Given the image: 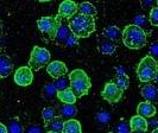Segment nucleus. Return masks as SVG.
I'll return each instance as SVG.
<instances>
[{
  "instance_id": "obj_19",
  "label": "nucleus",
  "mask_w": 158,
  "mask_h": 133,
  "mask_svg": "<svg viewBox=\"0 0 158 133\" xmlns=\"http://www.w3.org/2000/svg\"><path fill=\"white\" fill-rule=\"evenodd\" d=\"M64 127V121L63 118L56 117L55 119H52L51 121H49L45 124V128L48 130V132H57L62 133Z\"/></svg>"
},
{
  "instance_id": "obj_36",
  "label": "nucleus",
  "mask_w": 158,
  "mask_h": 133,
  "mask_svg": "<svg viewBox=\"0 0 158 133\" xmlns=\"http://www.w3.org/2000/svg\"><path fill=\"white\" fill-rule=\"evenodd\" d=\"M0 133H8L7 127L4 125V124H0Z\"/></svg>"
},
{
  "instance_id": "obj_4",
  "label": "nucleus",
  "mask_w": 158,
  "mask_h": 133,
  "mask_svg": "<svg viewBox=\"0 0 158 133\" xmlns=\"http://www.w3.org/2000/svg\"><path fill=\"white\" fill-rule=\"evenodd\" d=\"M158 73V64L152 56L148 55L143 57L137 67V76L140 82L148 83L151 80H155Z\"/></svg>"
},
{
  "instance_id": "obj_32",
  "label": "nucleus",
  "mask_w": 158,
  "mask_h": 133,
  "mask_svg": "<svg viewBox=\"0 0 158 133\" xmlns=\"http://www.w3.org/2000/svg\"><path fill=\"white\" fill-rule=\"evenodd\" d=\"M146 24V18L144 16H142V15H139V16H135V25H137V26H139V27H142Z\"/></svg>"
},
{
  "instance_id": "obj_8",
  "label": "nucleus",
  "mask_w": 158,
  "mask_h": 133,
  "mask_svg": "<svg viewBox=\"0 0 158 133\" xmlns=\"http://www.w3.org/2000/svg\"><path fill=\"white\" fill-rule=\"evenodd\" d=\"M33 81V74L32 69L27 65H24L18 68L15 73V82L20 87H27L30 86Z\"/></svg>"
},
{
  "instance_id": "obj_12",
  "label": "nucleus",
  "mask_w": 158,
  "mask_h": 133,
  "mask_svg": "<svg viewBox=\"0 0 158 133\" xmlns=\"http://www.w3.org/2000/svg\"><path fill=\"white\" fill-rule=\"evenodd\" d=\"M71 35H73V32H71L69 25L62 24L61 27L58 29L57 35H56V37H55L56 44H58V45H61V47H67V43H68V40H69Z\"/></svg>"
},
{
  "instance_id": "obj_23",
  "label": "nucleus",
  "mask_w": 158,
  "mask_h": 133,
  "mask_svg": "<svg viewBox=\"0 0 158 133\" xmlns=\"http://www.w3.org/2000/svg\"><path fill=\"white\" fill-rule=\"evenodd\" d=\"M79 12L80 15H85V16H90V17H95L96 13H98V11H96L94 5H92L88 1H85V2H81L80 4Z\"/></svg>"
},
{
  "instance_id": "obj_34",
  "label": "nucleus",
  "mask_w": 158,
  "mask_h": 133,
  "mask_svg": "<svg viewBox=\"0 0 158 133\" xmlns=\"http://www.w3.org/2000/svg\"><path fill=\"white\" fill-rule=\"evenodd\" d=\"M155 2H157V0H140V4L144 8H150Z\"/></svg>"
},
{
  "instance_id": "obj_28",
  "label": "nucleus",
  "mask_w": 158,
  "mask_h": 133,
  "mask_svg": "<svg viewBox=\"0 0 158 133\" xmlns=\"http://www.w3.org/2000/svg\"><path fill=\"white\" fill-rule=\"evenodd\" d=\"M117 87H118L120 90H123V92H125L128 86H130V78L127 75H123V76H118L117 80H115V82H114Z\"/></svg>"
},
{
  "instance_id": "obj_18",
  "label": "nucleus",
  "mask_w": 158,
  "mask_h": 133,
  "mask_svg": "<svg viewBox=\"0 0 158 133\" xmlns=\"http://www.w3.org/2000/svg\"><path fill=\"white\" fill-rule=\"evenodd\" d=\"M60 114H61V118L70 120V119H74V117L77 114V108L75 105L64 103L60 107Z\"/></svg>"
},
{
  "instance_id": "obj_10",
  "label": "nucleus",
  "mask_w": 158,
  "mask_h": 133,
  "mask_svg": "<svg viewBox=\"0 0 158 133\" xmlns=\"http://www.w3.org/2000/svg\"><path fill=\"white\" fill-rule=\"evenodd\" d=\"M47 71L51 77L57 80V78L63 77L67 75L68 68H67L65 63L61 62V61H54V62H50L48 64Z\"/></svg>"
},
{
  "instance_id": "obj_24",
  "label": "nucleus",
  "mask_w": 158,
  "mask_h": 133,
  "mask_svg": "<svg viewBox=\"0 0 158 133\" xmlns=\"http://www.w3.org/2000/svg\"><path fill=\"white\" fill-rule=\"evenodd\" d=\"M24 128L25 127L18 118H12L8 121V133H24Z\"/></svg>"
},
{
  "instance_id": "obj_15",
  "label": "nucleus",
  "mask_w": 158,
  "mask_h": 133,
  "mask_svg": "<svg viewBox=\"0 0 158 133\" xmlns=\"http://www.w3.org/2000/svg\"><path fill=\"white\" fill-rule=\"evenodd\" d=\"M130 127H131V131H144V132H146L148 127H149V123L146 121L145 118L137 114V115L131 118Z\"/></svg>"
},
{
  "instance_id": "obj_9",
  "label": "nucleus",
  "mask_w": 158,
  "mask_h": 133,
  "mask_svg": "<svg viewBox=\"0 0 158 133\" xmlns=\"http://www.w3.org/2000/svg\"><path fill=\"white\" fill-rule=\"evenodd\" d=\"M79 11V5L73 0H64L58 6V16L64 19H71Z\"/></svg>"
},
{
  "instance_id": "obj_37",
  "label": "nucleus",
  "mask_w": 158,
  "mask_h": 133,
  "mask_svg": "<svg viewBox=\"0 0 158 133\" xmlns=\"http://www.w3.org/2000/svg\"><path fill=\"white\" fill-rule=\"evenodd\" d=\"M131 133H146L144 131H131Z\"/></svg>"
},
{
  "instance_id": "obj_5",
  "label": "nucleus",
  "mask_w": 158,
  "mask_h": 133,
  "mask_svg": "<svg viewBox=\"0 0 158 133\" xmlns=\"http://www.w3.org/2000/svg\"><path fill=\"white\" fill-rule=\"evenodd\" d=\"M62 25V18L57 17H42L37 20V27L43 35L49 37V39L55 40L58 29Z\"/></svg>"
},
{
  "instance_id": "obj_3",
  "label": "nucleus",
  "mask_w": 158,
  "mask_h": 133,
  "mask_svg": "<svg viewBox=\"0 0 158 133\" xmlns=\"http://www.w3.org/2000/svg\"><path fill=\"white\" fill-rule=\"evenodd\" d=\"M69 80H70L71 90L74 92V94L76 95L77 99L88 94L92 87V82L86 71L82 69H75L70 73Z\"/></svg>"
},
{
  "instance_id": "obj_26",
  "label": "nucleus",
  "mask_w": 158,
  "mask_h": 133,
  "mask_svg": "<svg viewBox=\"0 0 158 133\" xmlns=\"http://www.w3.org/2000/svg\"><path fill=\"white\" fill-rule=\"evenodd\" d=\"M55 86H56L57 92L65 90V89L70 88V80H69V77H65V76L57 78V80L55 81Z\"/></svg>"
},
{
  "instance_id": "obj_1",
  "label": "nucleus",
  "mask_w": 158,
  "mask_h": 133,
  "mask_svg": "<svg viewBox=\"0 0 158 133\" xmlns=\"http://www.w3.org/2000/svg\"><path fill=\"white\" fill-rule=\"evenodd\" d=\"M123 43L128 49L138 50L146 45L148 36L144 29L137 26L135 24H131V25H127L123 30Z\"/></svg>"
},
{
  "instance_id": "obj_25",
  "label": "nucleus",
  "mask_w": 158,
  "mask_h": 133,
  "mask_svg": "<svg viewBox=\"0 0 158 133\" xmlns=\"http://www.w3.org/2000/svg\"><path fill=\"white\" fill-rule=\"evenodd\" d=\"M95 120H96L98 125L100 126V127L106 126L108 123H110V120H111V114H110L107 110H100V112L96 114Z\"/></svg>"
},
{
  "instance_id": "obj_33",
  "label": "nucleus",
  "mask_w": 158,
  "mask_h": 133,
  "mask_svg": "<svg viewBox=\"0 0 158 133\" xmlns=\"http://www.w3.org/2000/svg\"><path fill=\"white\" fill-rule=\"evenodd\" d=\"M150 56L152 57H158V42L152 43L150 47Z\"/></svg>"
},
{
  "instance_id": "obj_21",
  "label": "nucleus",
  "mask_w": 158,
  "mask_h": 133,
  "mask_svg": "<svg viewBox=\"0 0 158 133\" xmlns=\"http://www.w3.org/2000/svg\"><path fill=\"white\" fill-rule=\"evenodd\" d=\"M62 133H82V128H81L80 121L79 120H75V119L65 120Z\"/></svg>"
},
{
  "instance_id": "obj_40",
  "label": "nucleus",
  "mask_w": 158,
  "mask_h": 133,
  "mask_svg": "<svg viewBox=\"0 0 158 133\" xmlns=\"http://www.w3.org/2000/svg\"><path fill=\"white\" fill-rule=\"evenodd\" d=\"M155 81H156V82H158V73H157V75H156V77H155Z\"/></svg>"
},
{
  "instance_id": "obj_43",
  "label": "nucleus",
  "mask_w": 158,
  "mask_h": 133,
  "mask_svg": "<svg viewBox=\"0 0 158 133\" xmlns=\"http://www.w3.org/2000/svg\"><path fill=\"white\" fill-rule=\"evenodd\" d=\"M47 133H57V132H47Z\"/></svg>"
},
{
  "instance_id": "obj_27",
  "label": "nucleus",
  "mask_w": 158,
  "mask_h": 133,
  "mask_svg": "<svg viewBox=\"0 0 158 133\" xmlns=\"http://www.w3.org/2000/svg\"><path fill=\"white\" fill-rule=\"evenodd\" d=\"M114 133H131V127L130 123H127L126 120L121 119L117 125L114 126Z\"/></svg>"
},
{
  "instance_id": "obj_2",
  "label": "nucleus",
  "mask_w": 158,
  "mask_h": 133,
  "mask_svg": "<svg viewBox=\"0 0 158 133\" xmlns=\"http://www.w3.org/2000/svg\"><path fill=\"white\" fill-rule=\"evenodd\" d=\"M69 27L71 32L77 38H87L95 31L94 17L85 15H75L69 22Z\"/></svg>"
},
{
  "instance_id": "obj_20",
  "label": "nucleus",
  "mask_w": 158,
  "mask_h": 133,
  "mask_svg": "<svg viewBox=\"0 0 158 133\" xmlns=\"http://www.w3.org/2000/svg\"><path fill=\"white\" fill-rule=\"evenodd\" d=\"M99 51L103 55H113L115 51V44L111 39L103 38L99 43Z\"/></svg>"
},
{
  "instance_id": "obj_7",
  "label": "nucleus",
  "mask_w": 158,
  "mask_h": 133,
  "mask_svg": "<svg viewBox=\"0 0 158 133\" xmlns=\"http://www.w3.org/2000/svg\"><path fill=\"white\" fill-rule=\"evenodd\" d=\"M123 93L124 92L120 90L114 82H107L103 87L101 96L110 103H115V102L120 101V99L123 98Z\"/></svg>"
},
{
  "instance_id": "obj_44",
  "label": "nucleus",
  "mask_w": 158,
  "mask_h": 133,
  "mask_svg": "<svg viewBox=\"0 0 158 133\" xmlns=\"http://www.w3.org/2000/svg\"><path fill=\"white\" fill-rule=\"evenodd\" d=\"M157 6H158V0H157Z\"/></svg>"
},
{
  "instance_id": "obj_29",
  "label": "nucleus",
  "mask_w": 158,
  "mask_h": 133,
  "mask_svg": "<svg viewBox=\"0 0 158 133\" xmlns=\"http://www.w3.org/2000/svg\"><path fill=\"white\" fill-rule=\"evenodd\" d=\"M42 118L44 120V123L47 124L49 121H51L52 119L56 118V110L54 107H45L42 112Z\"/></svg>"
},
{
  "instance_id": "obj_30",
  "label": "nucleus",
  "mask_w": 158,
  "mask_h": 133,
  "mask_svg": "<svg viewBox=\"0 0 158 133\" xmlns=\"http://www.w3.org/2000/svg\"><path fill=\"white\" fill-rule=\"evenodd\" d=\"M149 22L153 26H158V6L151 8L150 16H149Z\"/></svg>"
},
{
  "instance_id": "obj_41",
  "label": "nucleus",
  "mask_w": 158,
  "mask_h": 133,
  "mask_svg": "<svg viewBox=\"0 0 158 133\" xmlns=\"http://www.w3.org/2000/svg\"><path fill=\"white\" fill-rule=\"evenodd\" d=\"M1 29H2V25H1V22H0V32H1Z\"/></svg>"
},
{
  "instance_id": "obj_13",
  "label": "nucleus",
  "mask_w": 158,
  "mask_h": 133,
  "mask_svg": "<svg viewBox=\"0 0 158 133\" xmlns=\"http://www.w3.org/2000/svg\"><path fill=\"white\" fill-rule=\"evenodd\" d=\"M137 114L143 118H152L156 114V107L149 101H143L137 107Z\"/></svg>"
},
{
  "instance_id": "obj_42",
  "label": "nucleus",
  "mask_w": 158,
  "mask_h": 133,
  "mask_svg": "<svg viewBox=\"0 0 158 133\" xmlns=\"http://www.w3.org/2000/svg\"><path fill=\"white\" fill-rule=\"evenodd\" d=\"M1 44H2V40H1V38H0V45H1Z\"/></svg>"
},
{
  "instance_id": "obj_46",
  "label": "nucleus",
  "mask_w": 158,
  "mask_h": 133,
  "mask_svg": "<svg viewBox=\"0 0 158 133\" xmlns=\"http://www.w3.org/2000/svg\"><path fill=\"white\" fill-rule=\"evenodd\" d=\"M0 78H1V76H0Z\"/></svg>"
},
{
  "instance_id": "obj_38",
  "label": "nucleus",
  "mask_w": 158,
  "mask_h": 133,
  "mask_svg": "<svg viewBox=\"0 0 158 133\" xmlns=\"http://www.w3.org/2000/svg\"><path fill=\"white\" fill-rule=\"evenodd\" d=\"M152 133H158V127H156V128L152 131Z\"/></svg>"
},
{
  "instance_id": "obj_22",
  "label": "nucleus",
  "mask_w": 158,
  "mask_h": 133,
  "mask_svg": "<svg viewBox=\"0 0 158 133\" xmlns=\"http://www.w3.org/2000/svg\"><path fill=\"white\" fill-rule=\"evenodd\" d=\"M105 36L106 38L111 39L112 42H118L120 38H123V31L117 26H108L105 30Z\"/></svg>"
},
{
  "instance_id": "obj_6",
  "label": "nucleus",
  "mask_w": 158,
  "mask_h": 133,
  "mask_svg": "<svg viewBox=\"0 0 158 133\" xmlns=\"http://www.w3.org/2000/svg\"><path fill=\"white\" fill-rule=\"evenodd\" d=\"M50 60H51V55L48 49L35 47L32 49L31 55H30L29 67L32 70H40L44 67H48V64L50 63Z\"/></svg>"
},
{
  "instance_id": "obj_31",
  "label": "nucleus",
  "mask_w": 158,
  "mask_h": 133,
  "mask_svg": "<svg viewBox=\"0 0 158 133\" xmlns=\"http://www.w3.org/2000/svg\"><path fill=\"white\" fill-rule=\"evenodd\" d=\"M24 133H44L40 125H29L24 128Z\"/></svg>"
},
{
  "instance_id": "obj_35",
  "label": "nucleus",
  "mask_w": 158,
  "mask_h": 133,
  "mask_svg": "<svg viewBox=\"0 0 158 133\" xmlns=\"http://www.w3.org/2000/svg\"><path fill=\"white\" fill-rule=\"evenodd\" d=\"M117 74H118V76H123V75H126L125 74V69L121 67V65H119L117 67Z\"/></svg>"
},
{
  "instance_id": "obj_16",
  "label": "nucleus",
  "mask_w": 158,
  "mask_h": 133,
  "mask_svg": "<svg viewBox=\"0 0 158 133\" xmlns=\"http://www.w3.org/2000/svg\"><path fill=\"white\" fill-rule=\"evenodd\" d=\"M42 98L45 101H52L55 98H57V89H56L55 82H49L44 88L42 89Z\"/></svg>"
},
{
  "instance_id": "obj_45",
  "label": "nucleus",
  "mask_w": 158,
  "mask_h": 133,
  "mask_svg": "<svg viewBox=\"0 0 158 133\" xmlns=\"http://www.w3.org/2000/svg\"><path fill=\"white\" fill-rule=\"evenodd\" d=\"M108 133H114V132H108Z\"/></svg>"
},
{
  "instance_id": "obj_11",
  "label": "nucleus",
  "mask_w": 158,
  "mask_h": 133,
  "mask_svg": "<svg viewBox=\"0 0 158 133\" xmlns=\"http://www.w3.org/2000/svg\"><path fill=\"white\" fill-rule=\"evenodd\" d=\"M140 94L146 100L151 103H158V87L151 83H146L145 86L142 87Z\"/></svg>"
},
{
  "instance_id": "obj_39",
  "label": "nucleus",
  "mask_w": 158,
  "mask_h": 133,
  "mask_svg": "<svg viewBox=\"0 0 158 133\" xmlns=\"http://www.w3.org/2000/svg\"><path fill=\"white\" fill-rule=\"evenodd\" d=\"M40 2H45V1H52V0H38Z\"/></svg>"
},
{
  "instance_id": "obj_17",
  "label": "nucleus",
  "mask_w": 158,
  "mask_h": 133,
  "mask_svg": "<svg viewBox=\"0 0 158 133\" xmlns=\"http://www.w3.org/2000/svg\"><path fill=\"white\" fill-rule=\"evenodd\" d=\"M57 99L62 103H70V105H75V102L77 100L76 95L74 94L71 88H68L62 92H57Z\"/></svg>"
},
{
  "instance_id": "obj_14",
  "label": "nucleus",
  "mask_w": 158,
  "mask_h": 133,
  "mask_svg": "<svg viewBox=\"0 0 158 133\" xmlns=\"http://www.w3.org/2000/svg\"><path fill=\"white\" fill-rule=\"evenodd\" d=\"M13 70V62L7 55H0V76L7 77Z\"/></svg>"
}]
</instances>
